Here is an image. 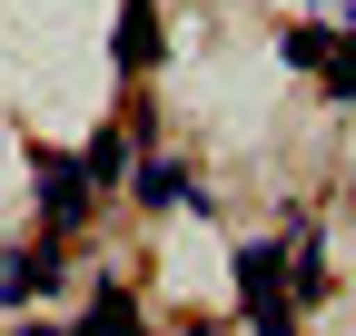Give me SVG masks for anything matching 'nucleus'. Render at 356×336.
I'll return each instance as SVG.
<instances>
[{
	"instance_id": "1",
	"label": "nucleus",
	"mask_w": 356,
	"mask_h": 336,
	"mask_svg": "<svg viewBox=\"0 0 356 336\" xmlns=\"http://www.w3.org/2000/svg\"><path fill=\"white\" fill-rule=\"evenodd\" d=\"M238 287H248V326L257 336H297V307H287V247H238Z\"/></svg>"
},
{
	"instance_id": "2",
	"label": "nucleus",
	"mask_w": 356,
	"mask_h": 336,
	"mask_svg": "<svg viewBox=\"0 0 356 336\" xmlns=\"http://www.w3.org/2000/svg\"><path fill=\"white\" fill-rule=\"evenodd\" d=\"M40 218H50V228H79L89 218V168L60 158V149H40Z\"/></svg>"
},
{
	"instance_id": "3",
	"label": "nucleus",
	"mask_w": 356,
	"mask_h": 336,
	"mask_svg": "<svg viewBox=\"0 0 356 336\" xmlns=\"http://www.w3.org/2000/svg\"><path fill=\"white\" fill-rule=\"evenodd\" d=\"M119 69H159V10L119 0Z\"/></svg>"
},
{
	"instance_id": "4",
	"label": "nucleus",
	"mask_w": 356,
	"mask_h": 336,
	"mask_svg": "<svg viewBox=\"0 0 356 336\" xmlns=\"http://www.w3.org/2000/svg\"><path fill=\"white\" fill-rule=\"evenodd\" d=\"M40 287H60V258H20V247H0V307L40 297Z\"/></svg>"
},
{
	"instance_id": "5",
	"label": "nucleus",
	"mask_w": 356,
	"mask_h": 336,
	"mask_svg": "<svg viewBox=\"0 0 356 336\" xmlns=\"http://www.w3.org/2000/svg\"><path fill=\"white\" fill-rule=\"evenodd\" d=\"M70 336H139V307H129V287H99V297H89V317H79Z\"/></svg>"
},
{
	"instance_id": "6",
	"label": "nucleus",
	"mask_w": 356,
	"mask_h": 336,
	"mask_svg": "<svg viewBox=\"0 0 356 336\" xmlns=\"http://www.w3.org/2000/svg\"><path fill=\"white\" fill-rule=\"evenodd\" d=\"M139 198H149V208H178V198H188V178H178L168 158H139Z\"/></svg>"
},
{
	"instance_id": "7",
	"label": "nucleus",
	"mask_w": 356,
	"mask_h": 336,
	"mask_svg": "<svg viewBox=\"0 0 356 336\" xmlns=\"http://www.w3.org/2000/svg\"><path fill=\"white\" fill-rule=\"evenodd\" d=\"M337 50H346V40H327V30H287V60H297V69H327Z\"/></svg>"
},
{
	"instance_id": "8",
	"label": "nucleus",
	"mask_w": 356,
	"mask_h": 336,
	"mask_svg": "<svg viewBox=\"0 0 356 336\" xmlns=\"http://www.w3.org/2000/svg\"><path fill=\"white\" fill-rule=\"evenodd\" d=\"M79 168H89V178H119V168H129V139H119V129H99V139H89V158H79Z\"/></svg>"
},
{
	"instance_id": "9",
	"label": "nucleus",
	"mask_w": 356,
	"mask_h": 336,
	"mask_svg": "<svg viewBox=\"0 0 356 336\" xmlns=\"http://www.w3.org/2000/svg\"><path fill=\"white\" fill-rule=\"evenodd\" d=\"M327 90H337V99H356V40H346L337 60H327Z\"/></svg>"
},
{
	"instance_id": "10",
	"label": "nucleus",
	"mask_w": 356,
	"mask_h": 336,
	"mask_svg": "<svg viewBox=\"0 0 356 336\" xmlns=\"http://www.w3.org/2000/svg\"><path fill=\"white\" fill-rule=\"evenodd\" d=\"M20 336H60V326H20Z\"/></svg>"
}]
</instances>
